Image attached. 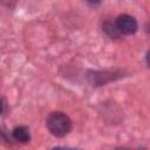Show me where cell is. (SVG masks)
I'll list each match as a JSON object with an SVG mask.
<instances>
[{"label": "cell", "instance_id": "1", "mask_svg": "<svg viewBox=\"0 0 150 150\" xmlns=\"http://www.w3.org/2000/svg\"><path fill=\"white\" fill-rule=\"evenodd\" d=\"M47 128L56 137H63L66 136L70 129H71V121L70 118L61 112V111H54L47 117Z\"/></svg>", "mask_w": 150, "mask_h": 150}, {"label": "cell", "instance_id": "2", "mask_svg": "<svg viewBox=\"0 0 150 150\" xmlns=\"http://www.w3.org/2000/svg\"><path fill=\"white\" fill-rule=\"evenodd\" d=\"M115 23H116L117 29L122 34L129 35V34H134L137 30V21L132 16H130L128 14L118 15L116 21H115Z\"/></svg>", "mask_w": 150, "mask_h": 150}, {"label": "cell", "instance_id": "3", "mask_svg": "<svg viewBox=\"0 0 150 150\" xmlns=\"http://www.w3.org/2000/svg\"><path fill=\"white\" fill-rule=\"evenodd\" d=\"M12 135H13V138L15 141L21 142V143L29 142V139H30L29 129L27 127H23V125H19V127L14 128L12 131Z\"/></svg>", "mask_w": 150, "mask_h": 150}, {"label": "cell", "instance_id": "4", "mask_svg": "<svg viewBox=\"0 0 150 150\" xmlns=\"http://www.w3.org/2000/svg\"><path fill=\"white\" fill-rule=\"evenodd\" d=\"M103 28H104V30H105L110 36H118V35L121 34L120 30H118L117 27H116V23L105 22V23L103 25Z\"/></svg>", "mask_w": 150, "mask_h": 150}, {"label": "cell", "instance_id": "5", "mask_svg": "<svg viewBox=\"0 0 150 150\" xmlns=\"http://www.w3.org/2000/svg\"><path fill=\"white\" fill-rule=\"evenodd\" d=\"M53 150H77V149H73V148H63V146H56Z\"/></svg>", "mask_w": 150, "mask_h": 150}, {"label": "cell", "instance_id": "6", "mask_svg": "<svg viewBox=\"0 0 150 150\" xmlns=\"http://www.w3.org/2000/svg\"><path fill=\"white\" fill-rule=\"evenodd\" d=\"M146 63H148V66L150 67V50H149L148 54H146Z\"/></svg>", "mask_w": 150, "mask_h": 150}]
</instances>
